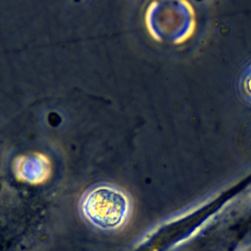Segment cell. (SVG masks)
Returning a JSON list of instances; mask_svg holds the SVG:
<instances>
[{
  "label": "cell",
  "instance_id": "6da1fadb",
  "mask_svg": "<svg viewBox=\"0 0 251 251\" xmlns=\"http://www.w3.org/2000/svg\"><path fill=\"white\" fill-rule=\"evenodd\" d=\"M79 208L85 220L94 226L114 230L126 224L131 205L124 190L103 183L92 186L83 194Z\"/></svg>",
  "mask_w": 251,
  "mask_h": 251
},
{
  "label": "cell",
  "instance_id": "7a4b0ae2",
  "mask_svg": "<svg viewBox=\"0 0 251 251\" xmlns=\"http://www.w3.org/2000/svg\"><path fill=\"white\" fill-rule=\"evenodd\" d=\"M13 169L19 180L37 184L49 178L52 167L47 156L32 153L17 157L14 161Z\"/></svg>",
  "mask_w": 251,
  "mask_h": 251
},
{
  "label": "cell",
  "instance_id": "3957f363",
  "mask_svg": "<svg viewBox=\"0 0 251 251\" xmlns=\"http://www.w3.org/2000/svg\"><path fill=\"white\" fill-rule=\"evenodd\" d=\"M237 87L241 97L251 105V62L240 73Z\"/></svg>",
  "mask_w": 251,
  "mask_h": 251
}]
</instances>
